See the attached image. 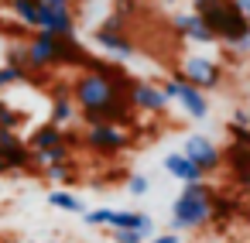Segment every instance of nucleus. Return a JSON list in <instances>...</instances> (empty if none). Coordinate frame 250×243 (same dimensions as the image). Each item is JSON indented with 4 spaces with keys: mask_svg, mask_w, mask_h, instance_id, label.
Listing matches in <instances>:
<instances>
[{
    "mask_svg": "<svg viewBox=\"0 0 250 243\" xmlns=\"http://www.w3.org/2000/svg\"><path fill=\"white\" fill-rule=\"evenodd\" d=\"M130 76L117 62H103L86 55L79 65V76L69 86V96L86 123H120L130 127L137 120V110L127 100Z\"/></svg>",
    "mask_w": 250,
    "mask_h": 243,
    "instance_id": "nucleus-1",
    "label": "nucleus"
},
{
    "mask_svg": "<svg viewBox=\"0 0 250 243\" xmlns=\"http://www.w3.org/2000/svg\"><path fill=\"white\" fill-rule=\"evenodd\" d=\"M86 52L83 45L76 41V35H52V31H31L24 38V62H28V72H52V69H65V65H83Z\"/></svg>",
    "mask_w": 250,
    "mask_h": 243,
    "instance_id": "nucleus-2",
    "label": "nucleus"
},
{
    "mask_svg": "<svg viewBox=\"0 0 250 243\" xmlns=\"http://www.w3.org/2000/svg\"><path fill=\"white\" fill-rule=\"evenodd\" d=\"M192 14H199V21L212 31L216 41L247 52L250 48V24L240 14L236 0H192Z\"/></svg>",
    "mask_w": 250,
    "mask_h": 243,
    "instance_id": "nucleus-3",
    "label": "nucleus"
},
{
    "mask_svg": "<svg viewBox=\"0 0 250 243\" xmlns=\"http://www.w3.org/2000/svg\"><path fill=\"white\" fill-rule=\"evenodd\" d=\"M209 202H212V185L188 182L182 188V195L171 202V233L206 229L209 226Z\"/></svg>",
    "mask_w": 250,
    "mask_h": 243,
    "instance_id": "nucleus-4",
    "label": "nucleus"
},
{
    "mask_svg": "<svg viewBox=\"0 0 250 243\" xmlns=\"http://www.w3.org/2000/svg\"><path fill=\"white\" fill-rule=\"evenodd\" d=\"M79 144L100 158H120L134 147V134L130 127H120V123H86V134L79 137Z\"/></svg>",
    "mask_w": 250,
    "mask_h": 243,
    "instance_id": "nucleus-5",
    "label": "nucleus"
},
{
    "mask_svg": "<svg viewBox=\"0 0 250 243\" xmlns=\"http://www.w3.org/2000/svg\"><path fill=\"white\" fill-rule=\"evenodd\" d=\"M96 45L103 52H110L113 59H130L134 55V38L127 35V18L113 14L110 21H103L96 28Z\"/></svg>",
    "mask_w": 250,
    "mask_h": 243,
    "instance_id": "nucleus-6",
    "label": "nucleus"
},
{
    "mask_svg": "<svg viewBox=\"0 0 250 243\" xmlns=\"http://www.w3.org/2000/svg\"><path fill=\"white\" fill-rule=\"evenodd\" d=\"M182 79H185L188 86L209 93V89H219V82H223V65H219L216 59H206V55H188V59L182 62Z\"/></svg>",
    "mask_w": 250,
    "mask_h": 243,
    "instance_id": "nucleus-7",
    "label": "nucleus"
},
{
    "mask_svg": "<svg viewBox=\"0 0 250 243\" xmlns=\"http://www.w3.org/2000/svg\"><path fill=\"white\" fill-rule=\"evenodd\" d=\"M158 86H161V93H165L168 100H178L188 117H195V120L209 117V100H206V93L195 89V86H188L182 76H171V79H165V82H158Z\"/></svg>",
    "mask_w": 250,
    "mask_h": 243,
    "instance_id": "nucleus-8",
    "label": "nucleus"
},
{
    "mask_svg": "<svg viewBox=\"0 0 250 243\" xmlns=\"http://www.w3.org/2000/svg\"><path fill=\"white\" fill-rule=\"evenodd\" d=\"M0 158L11 164V171H38L35 151L18 130H0Z\"/></svg>",
    "mask_w": 250,
    "mask_h": 243,
    "instance_id": "nucleus-9",
    "label": "nucleus"
},
{
    "mask_svg": "<svg viewBox=\"0 0 250 243\" xmlns=\"http://www.w3.org/2000/svg\"><path fill=\"white\" fill-rule=\"evenodd\" d=\"M127 100L137 113H165L168 110V96L161 93L158 82H147V79H130Z\"/></svg>",
    "mask_w": 250,
    "mask_h": 243,
    "instance_id": "nucleus-10",
    "label": "nucleus"
},
{
    "mask_svg": "<svg viewBox=\"0 0 250 243\" xmlns=\"http://www.w3.org/2000/svg\"><path fill=\"white\" fill-rule=\"evenodd\" d=\"M188 161H195L206 175H216L219 168H223V151L209 141V137H202V134H192L188 141H185V151H182Z\"/></svg>",
    "mask_w": 250,
    "mask_h": 243,
    "instance_id": "nucleus-11",
    "label": "nucleus"
},
{
    "mask_svg": "<svg viewBox=\"0 0 250 243\" xmlns=\"http://www.w3.org/2000/svg\"><path fill=\"white\" fill-rule=\"evenodd\" d=\"M38 28L42 31H52V35H76V11L72 7H45L42 4V18H38ZM35 28V31H38Z\"/></svg>",
    "mask_w": 250,
    "mask_h": 243,
    "instance_id": "nucleus-12",
    "label": "nucleus"
},
{
    "mask_svg": "<svg viewBox=\"0 0 250 243\" xmlns=\"http://www.w3.org/2000/svg\"><path fill=\"white\" fill-rule=\"evenodd\" d=\"M106 229H141L147 240L154 236V223L147 212H134V209H110Z\"/></svg>",
    "mask_w": 250,
    "mask_h": 243,
    "instance_id": "nucleus-13",
    "label": "nucleus"
},
{
    "mask_svg": "<svg viewBox=\"0 0 250 243\" xmlns=\"http://www.w3.org/2000/svg\"><path fill=\"white\" fill-rule=\"evenodd\" d=\"M171 28H175L182 38L195 41V45H212V41H216L212 31L199 21V14H175V18H171Z\"/></svg>",
    "mask_w": 250,
    "mask_h": 243,
    "instance_id": "nucleus-14",
    "label": "nucleus"
},
{
    "mask_svg": "<svg viewBox=\"0 0 250 243\" xmlns=\"http://www.w3.org/2000/svg\"><path fill=\"white\" fill-rule=\"evenodd\" d=\"M165 171L171 175V178H178L182 185H188V182H206V171L195 164V161H188L182 151L178 154H168L165 158Z\"/></svg>",
    "mask_w": 250,
    "mask_h": 243,
    "instance_id": "nucleus-15",
    "label": "nucleus"
},
{
    "mask_svg": "<svg viewBox=\"0 0 250 243\" xmlns=\"http://www.w3.org/2000/svg\"><path fill=\"white\" fill-rule=\"evenodd\" d=\"M236 212H240L236 199H229L226 192H216V188H212V202H209V226L223 229V226H229V223L236 219Z\"/></svg>",
    "mask_w": 250,
    "mask_h": 243,
    "instance_id": "nucleus-16",
    "label": "nucleus"
},
{
    "mask_svg": "<svg viewBox=\"0 0 250 243\" xmlns=\"http://www.w3.org/2000/svg\"><path fill=\"white\" fill-rule=\"evenodd\" d=\"M55 144H65V127H59V123H42L28 137L31 151H45V147H55Z\"/></svg>",
    "mask_w": 250,
    "mask_h": 243,
    "instance_id": "nucleus-17",
    "label": "nucleus"
},
{
    "mask_svg": "<svg viewBox=\"0 0 250 243\" xmlns=\"http://www.w3.org/2000/svg\"><path fill=\"white\" fill-rule=\"evenodd\" d=\"M7 7H11V14H14L28 31L38 28V18H42V4H38V0H7Z\"/></svg>",
    "mask_w": 250,
    "mask_h": 243,
    "instance_id": "nucleus-18",
    "label": "nucleus"
},
{
    "mask_svg": "<svg viewBox=\"0 0 250 243\" xmlns=\"http://www.w3.org/2000/svg\"><path fill=\"white\" fill-rule=\"evenodd\" d=\"M226 164H229V171H233V182L247 178V175H250V147H247V144H229V147H226Z\"/></svg>",
    "mask_w": 250,
    "mask_h": 243,
    "instance_id": "nucleus-19",
    "label": "nucleus"
},
{
    "mask_svg": "<svg viewBox=\"0 0 250 243\" xmlns=\"http://www.w3.org/2000/svg\"><path fill=\"white\" fill-rule=\"evenodd\" d=\"M76 113H79V110H76V103H72V96H69V93H55V100H52V120H48V123H59V127H69Z\"/></svg>",
    "mask_w": 250,
    "mask_h": 243,
    "instance_id": "nucleus-20",
    "label": "nucleus"
},
{
    "mask_svg": "<svg viewBox=\"0 0 250 243\" xmlns=\"http://www.w3.org/2000/svg\"><path fill=\"white\" fill-rule=\"evenodd\" d=\"M45 178L48 182H55V185H72L76 178H79V171H76V161L69 158V161H59V164H45Z\"/></svg>",
    "mask_w": 250,
    "mask_h": 243,
    "instance_id": "nucleus-21",
    "label": "nucleus"
},
{
    "mask_svg": "<svg viewBox=\"0 0 250 243\" xmlns=\"http://www.w3.org/2000/svg\"><path fill=\"white\" fill-rule=\"evenodd\" d=\"M48 205H55V209H62V212H83L79 195H72L69 188H52V192H48Z\"/></svg>",
    "mask_w": 250,
    "mask_h": 243,
    "instance_id": "nucleus-22",
    "label": "nucleus"
},
{
    "mask_svg": "<svg viewBox=\"0 0 250 243\" xmlns=\"http://www.w3.org/2000/svg\"><path fill=\"white\" fill-rule=\"evenodd\" d=\"M21 123H24V113L0 100V130H21Z\"/></svg>",
    "mask_w": 250,
    "mask_h": 243,
    "instance_id": "nucleus-23",
    "label": "nucleus"
},
{
    "mask_svg": "<svg viewBox=\"0 0 250 243\" xmlns=\"http://www.w3.org/2000/svg\"><path fill=\"white\" fill-rule=\"evenodd\" d=\"M28 79V72L24 69H14V65H0V93H4L7 86H14V82H24Z\"/></svg>",
    "mask_w": 250,
    "mask_h": 243,
    "instance_id": "nucleus-24",
    "label": "nucleus"
},
{
    "mask_svg": "<svg viewBox=\"0 0 250 243\" xmlns=\"http://www.w3.org/2000/svg\"><path fill=\"white\" fill-rule=\"evenodd\" d=\"M113 233V243H144L147 236L141 229H110Z\"/></svg>",
    "mask_w": 250,
    "mask_h": 243,
    "instance_id": "nucleus-25",
    "label": "nucleus"
},
{
    "mask_svg": "<svg viewBox=\"0 0 250 243\" xmlns=\"http://www.w3.org/2000/svg\"><path fill=\"white\" fill-rule=\"evenodd\" d=\"M147 188H151L147 175H130V178H127V192H130V195H147Z\"/></svg>",
    "mask_w": 250,
    "mask_h": 243,
    "instance_id": "nucleus-26",
    "label": "nucleus"
},
{
    "mask_svg": "<svg viewBox=\"0 0 250 243\" xmlns=\"http://www.w3.org/2000/svg\"><path fill=\"white\" fill-rule=\"evenodd\" d=\"M83 219H86L89 226H106V219H110V209H89Z\"/></svg>",
    "mask_w": 250,
    "mask_h": 243,
    "instance_id": "nucleus-27",
    "label": "nucleus"
},
{
    "mask_svg": "<svg viewBox=\"0 0 250 243\" xmlns=\"http://www.w3.org/2000/svg\"><path fill=\"white\" fill-rule=\"evenodd\" d=\"M229 134H233V144H247V147H250V127H236V123H229Z\"/></svg>",
    "mask_w": 250,
    "mask_h": 243,
    "instance_id": "nucleus-28",
    "label": "nucleus"
},
{
    "mask_svg": "<svg viewBox=\"0 0 250 243\" xmlns=\"http://www.w3.org/2000/svg\"><path fill=\"white\" fill-rule=\"evenodd\" d=\"M229 123H236V127H250V110H243V106L233 110V120H229Z\"/></svg>",
    "mask_w": 250,
    "mask_h": 243,
    "instance_id": "nucleus-29",
    "label": "nucleus"
},
{
    "mask_svg": "<svg viewBox=\"0 0 250 243\" xmlns=\"http://www.w3.org/2000/svg\"><path fill=\"white\" fill-rule=\"evenodd\" d=\"M144 243H178V233H161V236H151Z\"/></svg>",
    "mask_w": 250,
    "mask_h": 243,
    "instance_id": "nucleus-30",
    "label": "nucleus"
},
{
    "mask_svg": "<svg viewBox=\"0 0 250 243\" xmlns=\"http://www.w3.org/2000/svg\"><path fill=\"white\" fill-rule=\"evenodd\" d=\"M38 4H45V7H72V0H38Z\"/></svg>",
    "mask_w": 250,
    "mask_h": 243,
    "instance_id": "nucleus-31",
    "label": "nucleus"
},
{
    "mask_svg": "<svg viewBox=\"0 0 250 243\" xmlns=\"http://www.w3.org/2000/svg\"><path fill=\"white\" fill-rule=\"evenodd\" d=\"M236 7H240V14H243L247 24H250V0H236Z\"/></svg>",
    "mask_w": 250,
    "mask_h": 243,
    "instance_id": "nucleus-32",
    "label": "nucleus"
},
{
    "mask_svg": "<svg viewBox=\"0 0 250 243\" xmlns=\"http://www.w3.org/2000/svg\"><path fill=\"white\" fill-rule=\"evenodd\" d=\"M236 188H243V192H247V199H250V175H247V178H240V182H236Z\"/></svg>",
    "mask_w": 250,
    "mask_h": 243,
    "instance_id": "nucleus-33",
    "label": "nucleus"
},
{
    "mask_svg": "<svg viewBox=\"0 0 250 243\" xmlns=\"http://www.w3.org/2000/svg\"><path fill=\"white\" fill-rule=\"evenodd\" d=\"M4 175H11V164H7L4 158H0V178H4Z\"/></svg>",
    "mask_w": 250,
    "mask_h": 243,
    "instance_id": "nucleus-34",
    "label": "nucleus"
},
{
    "mask_svg": "<svg viewBox=\"0 0 250 243\" xmlns=\"http://www.w3.org/2000/svg\"><path fill=\"white\" fill-rule=\"evenodd\" d=\"M161 4H175V0H161Z\"/></svg>",
    "mask_w": 250,
    "mask_h": 243,
    "instance_id": "nucleus-35",
    "label": "nucleus"
},
{
    "mask_svg": "<svg viewBox=\"0 0 250 243\" xmlns=\"http://www.w3.org/2000/svg\"><path fill=\"white\" fill-rule=\"evenodd\" d=\"M134 4H141V0H134Z\"/></svg>",
    "mask_w": 250,
    "mask_h": 243,
    "instance_id": "nucleus-36",
    "label": "nucleus"
}]
</instances>
